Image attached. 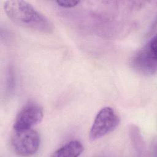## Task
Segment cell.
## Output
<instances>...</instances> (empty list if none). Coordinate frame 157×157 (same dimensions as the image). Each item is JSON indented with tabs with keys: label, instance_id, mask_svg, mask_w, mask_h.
<instances>
[{
	"label": "cell",
	"instance_id": "8",
	"mask_svg": "<svg viewBox=\"0 0 157 157\" xmlns=\"http://www.w3.org/2000/svg\"><path fill=\"white\" fill-rule=\"evenodd\" d=\"M56 3L58 6L70 8L75 7L80 3V1H56Z\"/></svg>",
	"mask_w": 157,
	"mask_h": 157
},
{
	"label": "cell",
	"instance_id": "6",
	"mask_svg": "<svg viewBox=\"0 0 157 157\" xmlns=\"http://www.w3.org/2000/svg\"><path fill=\"white\" fill-rule=\"evenodd\" d=\"M82 144L77 140L69 141L58 148L51 155L52 157H77L83 151Z\"/></svg>",
	"mask_w": 157,
	"mask_h": 157
},
{
	"label": "cell",
	"instance_id": "1",
	"mask_svg": "<svg viewBox=\"0 0 157 157\" xmlns=\"http://www.w3.org/2000/svg\"><path fill=\"white\" fill-rule=\"evenodd\" d=\"M4 9L9 19L20 26L42 33H50L53 30L50 21L26 1H6Z\"/></svg>",
	"mask_w": 157,
	"mask_h": 157
},
{
	"label": "cell",
	"instance_id": "4",
	"mask_svg": "<svg viewBox=\"0 0 157 157\" xmlns=\"http://www.w3.org/2000/svg\"><path fill=\"white\" fill-rule=\"evenodd\" d=\"M120 123V118L110 107L102 108L97 113L91 127L90 140H96L114 131Z\"/></svg>",
	"mask_w": 157,
	"mask_h": 157
},
{
	"label": "cell",
	"instance_id": "5",
	"mask_svg": "<svg viewBox=\"0 0 157 157\" xmlns=\"http://www.w3.org/2000/svg\"><path fill=\"white\" fill-rule=\"evenodd\" d=\"M44 117L43 109L36 103L25 105L18 113L13 123L14 130L32 128L40 123Z\"/></svg>",
	"mask_w": 157,
	"mask_h": 157
},
{
	"label": "cell",
	"instance_id": "7",
	"mask_svg": "<svg viewBox=\"0 0 157 157\" xmlns=\"http://www.w3.org/2000/svg\"><path fill=\"white\" fill-rule=\"evenodd\" d=\"M130 132L131 134V140L137 151H142L144 148V142L138 129L136 127H132Z\"/></svg>",
	"mask_w": 157,
	"mask_h": 157
},
{
	"label": "cell",
	"instance_id": "2",
	"mask_svg": "<svg viewBox=\"0 0 157 157\" xmlns=\"http://www.w3.org/2000/svg\"><path fill=\"white\" fill-rule=\"evenodd\" d=\"M131 66L137 72L146 76L156 74L157 69V49L156 35L136 53L131 61Z\"/></svg>",
	"mask_w": 157,
	"mask_h": 157
},
{
	"label": "cell",
	"instance_id": "3",
	"mask_svg": "<svg viewBox=\"0 0 157 157\" xmlns=\"http://www.w3.org/2000/svg\"><path fill=\"white\" fill-rule=\"evenodd\" d=\"M11 147L15 153L20 156H31L39 150L40 137L39 133L30 128L14 130L10 137Z\"/></svg>",
	"mask_w": 157,
	"mask_h": 157
}]
</instances>
